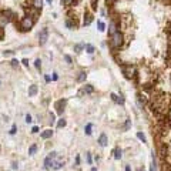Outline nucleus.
Listing matches in <instances>:
<instances>
[{
  "mask_svg": "<svg viewBox=\"0 0 171 171\" xmlns=\"http://www.w3.org/2000/svg\"><path fill=\"white\" fill-rule=\"evenodd\" d=\"M110 44H111L113 49H120L123 46V34L117 32L116 34L110 36Z\"/></svg>",
  "mask_w": 171,
  "mask_h": 171,
  "instance_id": "obj_1",
  "label": "nucleus"
},
{
  "mask_svg": "<svg viewBox=\"0 0 171 171\" xmlns=\"http://www.w3.org/2000/svg\"><path fill=\"white\" fill-rule=\"evenodd\" d=\"M33 26H34V20L32 19V17L24 16L21 20H20V29H21L23 32H29Z\"/></svg>",
  "mask_w": 171,
  "mask_h": 171,
  "instance_id": "obj_2",
  "label": "nucleus"
},
{
  "mask_svg": "<svg viewBox=\"0 0 171 171\" xmlns=\"http://www.w3.org/2000/svg\"><path fill=\"white\" fill-rule=\"evenodd\" d=\"M121 70L127 79H134V76H136V66L134 64H124V66H121Z\"/></svg>",
  "mask_w": 171,
  "mask_h": 171,
  "instance_id": "obj_3",
  "label": "nucleus"
},
{
  "mask_svg": "<svg viewBox=\"0 0 171 171\" xmlns=\"http://www.w3.org/2000/svg\"><path fill=\"white\" fill-rule=\"evenodd\" d=\"M24 12H26V16L32 17L34 21H36V20H39V17H40V13H41V10H39V9H34V7H29V9H24Z\"/></svg>",
  "mask_w": 171,
  "mask_h": 171,
  "instance_id": "obj_4",
  "label": "nucleus"
},
{
  "mask_svg": "<svg viewBox=\"0 0 171 171\" xmlns=\"http://www.w3.org/2000/svg\"><path fill=\"white\" fill-rule=\"evenodd\" d=\"M47 39H49V32H47V29H43L39 33V43L40 44H46L47 43Z\"/></svg>",
  "mask_w": 171,
  "mask_h": 171,
  "instance_id": "obj_5",
  "label": "nucleus"
},
{
  "mask_svg": "<svg viewBox=\"0 0 171 171\" xmlns=\"http://www.w3.org/2000/svg\"><path fill=\"white\" fill-rule=\"evenodd\" d=\"M9 21H10V19L6 14V12H4V10L0 12V27H6Z\"/></svg>",
  "mask_w": 171,
  "mask_h": 171,
  "instance_id": "obj_6",
  "label": "nucleus"
},
{
  "mask_svg": "<svg viewBox=\"0 0 171 171\" xmlns=\"http://www.w3.org/2000/svg\"><path fill=\"white\" fill-rule=\"evenodd\" d=\"M117 32H119V30H117V23H116L114 20H111L110 24H108V34L113 36V34H116Z\"/></svg>",
  "mask_w": 171,
  "mask_h": 171,
  "instance_id": "obj_7",
  "label": "nucleus"
},
{
  "mask_svg": "<svg viewBox=\"0 0 171 171\" xmlns=\"http://www.w3.org/2000/svg\"><path fill=\"white\" fill-rule=\"evenodd\" d=\"M63 165H64V160H63V158H57V160H54V163H53V168H54V170H60Z\"/></svg>",
  "mask_w": 171,
  "mask_h": 171,
  "instance_id": "obj_8",
  "label": "nucleus"
},
{
  "mask_svg": "<svg viewBox=\"0 0 171 171\" xmlns=\"http://www.w3.org/2000/svg\"><path fill=\"white\" fill-rule=\"evenodd\" d=\"M64 105H66V100H59V101L56 103V108H57V111H59V113H63Z\"/></svg>",
  "mask_w": 171,
  "mask_h": 171,
  "instance_id": "obj_9",
  "label": "nucleus"
},
{
  "mask_svg": "<svg viewBox=\"0 0 171 171\" xmlns=\"http://www.w3.org/2000/svg\"><path fill=\"white\" fill-rule=\"evenodd\" d=\"M41 6H43V0H32V7L41 10Z\"/></svg>",
  "mask_w": 171,
  "mask_h": 171,
  "instance_id": "obj_10",
  "label": "nucleus"
},
{
  "mask_svg": "<svg viewBox=\"0 0 171 171\" xmlns=\"http://www.w3.org/2000/svg\"><path fill=\"white\" fill-rule=\"evenodd\" d=\"M107 143H108V141H107V136H105V134H101L100 138H99V144H100L101 147H105Z\"/></svg>",
  "mask_w": 171,
  "mask_h": 171,
  "instance_id": "obj_11",
  "label": "nucleus"
},
{
  "mask_svg": "<svg viewBox=\"0 0 171 171\" xmlns=\"http://www.w3.org/2000/svg\"><path fill=\"white\" fill-rule=\"evenodd\" d=\"M36 94H37V86L36 84L30 86V88H29V96L33 97V96H36Z\"/></svg>",
  "mask_w": 171,
  "mask_h": 171,
  "instance_id": "obj_12",
  "label": "nucleus"
},
{
  "mask_svg": "<svg viewBox=\"0 0 171 171\" xmlns=\"http://www.w3.org/2000/svg\"><path fill=\"white\" fill-rule=\"evenodd\" d=\"M91 21H93V16H91V14H87V16L84 17L83 24H84V26H90V24H91Z\"/></svg>",
  "mask_w": 171,
  "mask_h": 171,
  "instance_id": "obj_13",
  "label": "nucleus"
},
{
  "mask_svg": "<svg viewBox=\"0 0 171 171\" xmlns=\"http://www.w3.org/2000/svg\"><path fill=\"white\" fill-rule=\"evenodd\" d=\"M51 136H53V131H51V130H44V131L41 133V138H44V140H46V138H50Z\"/></svg>",
  "mask_w": 171,
  "mask_h": 171,
  "instance_id": "obj_14",
  "label": "nucleus"
},
{
  "mask_svg": "<svg viewBox=\"0 0 171 171\" xmlns=\"http://www.w3.org/2000/svg\"><path fill=\"white\" fill-rule=\"evenodd\" d=\"M121 154H123V150H121V148H116V150H114V158H116V160H120V158H121Z\"/></svg>",
  "mask_w": 171,
  "mask_h": 171,
  "instance_id": "obj_15",
  "label": "nucleus"
},
{
  "mask_svg": "<svg viewBox=\"0 0 171 171\" xmlns=\"http://www.w3.org/2000/svg\"><path fill=\"white\" fill-rule=\"evenodd\" d=\"M66 26H67V27H70V29H76V27H77V24H76V23H73L71 20H66Z\"/></svg>",
  "mask_w": 171,
  "mask_h": 171,
  "instance_id": "obj_16",
  "label": "nucleus"
},
{
  "mask_svg": "<svg viewBox=\"0 0 171 171\" xmlns=\"http://www.w3.org/2000/svg\"><path fill=\"white\" fill-rule=\"evenodd\" d=\"M86 50H87L88 54H93V53H94V47H93L91 44H86Z\"/></svg>",
  "mask_w": 171,
  "mask_h": 171,
  "instance_id": "obj_17",
  "label": "nucleus"
},
{
  "mask_svg": "<svg viewBox=\"0 0 171 171\" xmlns=\"http://www.w3.org/2000/svg\"><path fill=\"white\" fill-rule=\"evenodd\" d=\"M36 151H37V145H36V144H33V145L29 148V154H30V155H33Z\"/></svg>",
  "mask_w": 171,
  "mask_h": 171,
  "instance_id": "obj_18",
  "label": "nucleus"
},
{
  "mask_svg": "<svg viewBox=\"0 0 171 171\" xmlns=\"http://www.w3.org/2000/svg\"><path fill=\"white\" fill-rule=\"evenodd\" d=\"M93 90H94V88H93L91 86H84V88H83L84 93H93Z\"/></svg>",
  "mask_w": 171,
  "mask_h": 171,
  "instance_id": "obj_19",
  "label": "nucleus"
},
{
  "mask_svg": "<svg viewBox=\"0 0 171 171\" xmlns=\"http://www.w3.org/2000/svg\"><path fill=\"white\" fill-rule=\"evenodd\" d=\"M64 125H66V120L60 119V121L57 123V127H59V128H61V127H64Z\"/></svg>",
  "mask_w": 171,
  "mask_h": 171,
  "instance_id": "obj_20",
  "label": "nucleus"
},
{
  "mask_svg": "<svg viewBox=\"0 0 171 171\" xmlns=\"http://www.w3.org/2000/svg\"><path fill=\"white\" fill-rule=\"evenodd\" d=\"M130 125H131V120H127V121H125V124L123 125V130H128V128H130Z\"/></svg>",
  "mask_w": 171,
  "mask_h": 171,
  "instance_id": "obj_21",
  "label": "nucleus"
},
{
  "mask_svg": "<svg viewBox=\"0 0 171 171\" xmlns=\"http://www.w3.org/2000/svg\"><path fill=\"white\" fill-rule=\"evenodd\" d=\"M137 101H138V105H140V107H143V105H144V99H143L141 96H138V97H137Z\"/></svg>",
  "mask_w": 171,
  "mask_h": 171,
  "instance_id": "obj_22",
  "label": "nucleus"
},
{
  "mask_svg": "<svg viewBox=\"0 0 171 171\" xmlns=\"http://www.w3.org/2000/svg\"><path fill=\"white\" fill-rule=\"evenodd\" d=\"M86 134H87V136L91 134V124H87V125H86Z\"/></svg>",
  "mask_w": 171,
  "mask_h": 171,
  "instance_id": "obj_23",
  "label": "nucleus"
},
{
  "mask_svg": "<svg viewBox=\"0 0 171 171\" xmlns=\"http://www.w3.org/2000/svg\"><path fill=\"white\" fill-rule=\"evenodd\" d=\"M86 80V73H80V76L77 77V81H84Z\"/></svg>",
  "mask_w": 171,
  "mask_h": 171,
  "instance_id": "obj_24",
  "label": "nucleus"
},
{
  "mask_svg": "<svg viewBox=\"0 0 171 171\" xmlns=\"http://www.w3.org/2000/svg\"><path fill=\"white\" fill-rule=\"evenodd\" d=\"M74 50L77 51V53H80V51L83 50V44H76L74 46Z\"/></svg>",
  "mask_w": 171,
  "mask_h": 171,
  "instance_id": "obj_25",
  "label": "nucleus"
},
{
  "mask_svg": "<svg viewBox=\"0 0 171 171\" xmlns=\"http://www.w3.org/2000/svg\"><path fill=\"white\" fill-rule=\"evenodd\" d=\"M137 137H138V138H140L143 143H145V136H144L143 133H137Z\"/></svg>",
  "mask_w": 171,
  "mask_h": 171,
  "instance_id": "obj_26",
  "label": "nucleus"
},
{
  "mask_svg": "<svg viewBox=\"0 0 171 171\" xmlns=\"http://www.w3.org/2000/svg\"><path fill=\"white\" fill-rule=\"evenodd\" d=\"M97 24H99V30H100V32H103V30H104V27H105V26H104V23H103V21H99Z\"/></svg>",
  "mask_w": 171,
  "mask_h": 171,
  "instance_id": "obj_27",
  "label": "nucleus"
},
{
  "mask_svg": "<svg viewBox=\"0 0 171 171\" xmlns=\"http://www.w3.org/2000/svg\"><path fill=\"white\" fill-rule=\"evenodd\" d=\"M34 66H36V68H40V67H41V61L37 59V60L34 61Z\"/></svg>",
  "mask_w": 171,
  "mask_h": 171,
  "instance_id": "obj_28",
  "label": "nucleus"
},
{
  "mask_svg": "<svg viewBox=\"0 0 171 171\" xmlns=\"http://www.w3.org/2000/svg\"><path fill=\"white\" fill-rule=\"evenodd\" d=\"M116 103H119V104H121V105H123V104H124V99H123V96L117 97V101H116Z\"/></svg>",
  "mask_w": 171,
  "mask_h": 171,
  "instance_id": "obj_29",
  "label": "nucleus"
},
{
  "mask_svg": "<svg viewBox=\"0 0 171 171\" xmlns=\"http://www.w3.org/2000/svg\"><path fill=\"white\" fill-rule=\"evenodd\" d=\"M3 54H4V56H6V57H9V56H13V54H14V53H13V51H10V50H7V51H4V53H3Z\"/></svg>",
  "mask_w": 171,
  "mask_h": 171,
  "instance_id": "obj_30",
  "label": "nucleus"
},
{
  "mask_svg": "<svg viewBox=\"0 0 171 171\" xmlns=\"http://www.w3.org/2000/svg\"><path fill=\"white\" fill-rule=\"evenodd\" d=\"M12 66H13V67H17V66H19V61H17L16 59H13V60H12Z\"/></svg>",
  "mask_w": 171,
  "mask_h": 171,
  "instance_id": "obj_31",
  "label": "nucleus"
},
{
  "mask_svg": "<svg viewBox=\"0 0 171 171\" xmlns=\"http://www.w3.org/2000/svg\"><path fill=\"white\" fill-rule=\"evenodd\" d=\"M32 121H33V120H32V116L27 114V116H26V123H32Z\"/></svg>",
  "mask_w": 171,
  "mask_h": 171,
  "instance_id": "obj_32",
  "label": "nucleus"
},
{
  "mask_svg": "<svg viewBox=\"0 0 171 171\" xmlns=\"http://www.w3.org/2000/svg\"><path fill=\"white\" fill-rule=\"evenodd\" d=\"M64 60H66L67 63H71V57H70V56H67V54H64Z\"/></svg>",
  "mask_w": 171,
  "mask_h": 171,
  "instance_id": "obj_33",
  "label": "nucleus"
},
{
  "mask_svg": "<svg viewBox=\"0 0 171 171\" xmlns=\"http://www.w3.org/2000/svg\"><path fill=\"white\" fill-rule=\"evenodd\" d=\"M91 7H93V9L97 7V0H91Z\"/></svg>",
  "mask_w": 171,
  "mask_h": 171,
  "instance_id": "obj_34",
  "label": "nucleus"
},
{
  "mask_svg": "<svg viewBox=\"0 0 171 171\" xmlns=\"http://www.w3.org/2000/svg\"><path fill=\"white\" fill-rule=\"evenodd\" d=\"M61 3L63 4H70V3H73V0H61Z\"/></svg>",
  "mask_w": 171,
  "mask_h": 171,
  "instance_id": "obj_35",
  "label": "nucleus"
},
{
  "mask_svg": "<svg viewBox=\"0 0 171 171\" xmlns=\"http://www.w3.org/2000/svg\"><path fill=\"white\" fill-rule=\"evenodd\" d=\"M32 133H39V127L37 125H34L33 128H32Z\"/></svg>",
  "mask_w": 171,
  "mask_h": 171,
  "instance_id": "obj_36",
  "label": "nucleus"
},
{
  "mask_svg": "<svg viewBox=\"0 0 171 171\" xmlns=\"http://www.w3.org/2000/svg\"><path fill=\"white\" fill-rule=\"evenodd\" d=\"M21 63H23L24 66H29V60H27V59H23V60H21Z\"/></svg>",
  "mask_w": 171,
  "mask_h": 171,
  "instance_id": "obj_37",
  "label": "nucleus"
},
{
  "mask_svg": "<svg viewBox=\"0 0 171 171\" xmlns=\"http://www.w3.org/2000/svg\"><path fill=\"white\" fill-rule=\"evenodd\" d=\"M111 100H113V101H117V96H116L114 93H111Z\"/></svg>",
  "mask_w": 171,
  "mask_h": 171,
  "instance_id": "obj_38",
  "label": "nucleus"
},
{
  "mask_svg": "<svg viewBox=\"0 0 171 171\" xmlns=\"http://www.w3.org/2000/svg\"><path fill=\"white\" fill-rule=\"evenodd\" d=\"M54 121H56V120H54V114L51 113V114H50V123H51V124H53Z\"/></svg>",
  "mask_w": 171,
  "mask_h": 171,
  "instance_id": "obj_39",
  "label": "nucleus"
},
{
  "mask_svg": "<svg viewBox=\"0 0 171 171\" xmlns=\"http://www.w3.org/2000/svg\"><path fill=\"white\" fill-rule=\"evenodd\" d=\"M14 133H16V125H13L12 130H10V134H14Z\"/></svg>",
  "mask_w": 171,
  "mask_h": 171,
  "instance_id": "obj_40",
  "label": "nucleus"
},
{
  "mask_svg": "<svg viewBox=\"0 0 171 171\" xmlns=\"http://www.w3.org/2000/svg\"><path fill=\"white\" fill-rule=\"evenodd\" d=\"M87 161H88V164H91V155L90 154H87Z\"/></svg>",
  "mask_w": 171,
  "mask_h": 171,
  "instance_id": "obj_41",
  "label": "nucleus"
},
{
  "mask_svg": "<svg viewBox=\"0 0 171 171\" xmlns=\"http://www.w3.org/2000/svg\"><path fill=\"white\" fill-rule=\"evenodd\" d=\"M12 167H13V170H16V168H17V163H13V164H12Z\"/></svg>",
  "mask_w": 171,
  "mask_h": 171,
  "instance_id": "obj_42",
  "label": "nucleus"
},
{
  "mask_svg": "<svg viewBox=\"0 0 171 171\" xmlns=\"http://www.w3.org/2000/svg\"><path fill=\"white\" fill-rule=\"evenodd\" d=\"M57 79H59V76H57V74L54 73V74H53V80H57Z\"/></svg>",
  "mask_w": 171,
  "mask_h": 171,
  "instance_id": "obj_43",
  "label": "nucleus"
},
{
  "mask_svg": "<svg viewBox=\"0 0 171 171\" xmlns=\"http://www.w3.org/2000/svg\"><path fill=\"white\" fill-rule=\"evenodd\" d=\"M125 171H131V168H130V165H127V167H125Z\"/></svg>",
  "mask_w": 171,
  "mask_h": 171,
  "instance_id": "obj_44",
  "label": "nucleus"
},
{
  "mask_svg": "<svg viewBox=\"0 0 171 171\" xmlns=\"http://www.w3.org/2000/svg\"><path fill=\"white\" fill-rule=\"evenodd\" d=\"M168 33L171 34V23H170V26H168Z\"/></svg>",
  "mask_w": 171,
  "mask_h": 171,
  "instance_id": "obj_45",
  "label": "nucleus"
},
{
  "mask_svg": "<svg viewBox=\"0 0 171 171\" xmlns=\"http://www.w3.org/2000/svg\"><path fill=\"white\" fill-rule=\"evenodd\" d=\"M107 1H108V3H114L116 0H107Z\"/></svg>",
  "mask_w": 171,
  "mask_h": 171,
  "instance_id": "obj_46",
  "label": "nucleus"
},
{
  "mask_svg": "<svg viewBox=\"0 0 171 171\" xmlns=\"http://www.w3.org/2000/svg\"><path fill=\"white\" fill-rule=\"evenodd\" d=\"M137 171H144V168H141V167H140V168H138Z\"/></svg>",
  "mask_w": 171,
  "mask_h": 171,
  "instance_id": "obj_47",
  "label": "nucleus"
},
{
  "mask_svg": "<svg viewBox=\"0 0 171 171\" xmlns=\"http://www.w3.org/2000/svg\"><path fill=\"white\" fill-rule=\"evenodd\" d=\"M46 1H47V3H49V4H51V0H46Z\"/></svg>",
  "mask_w": 171,
  "mask_h": 171,
  "instance_id": "obj_48",
  "label": "nucleus"
},
{
  "mask_svg": "<svg viewBox=\"0 0 171 171\" xmlns=\"http://www.w3.org/2000/svg\"><path fill=\"white\" fill-rule=\"evenodd\" d=\"M170 120H171V107H170Z\"/></svg>",
  "mask_w": 171,
  "mask_h": 171,
  "instance_id": "obj_49",
  "label": "nucleus"
}]
</instances>
